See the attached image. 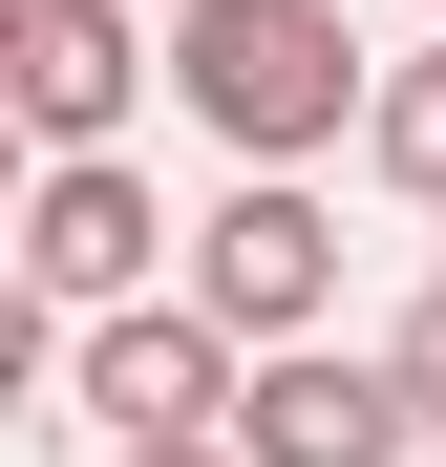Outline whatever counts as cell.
<instances>
[{"mask_svg":"<svg viewBox=\"0 0 446 467\" xmlns=\"http://www.w3.org/2000/svg\"><path fill=\"white\" fill-rule=\"evenodd\" d=\"M171 107L234 149V171H319V149H361V107H383V43H361L340 0H171Z\"/></svg>","mask_w":446,"mask_h":467,"instance_id":"6da1fadb","label":"cell"},{"mask_svg":"<svg viewBox=\"0 0 446 467\" xmlns=\"http://www.w3.org/2000/svg\"><path fill=\"white\" fill-rule=\"evenodd\" d=\"M234 404H255V340L213 319V297L86 319V382H64V425H107V446H234Z\"/></svg>","mask_w":446,"mask_h":467,"instance_id":"7a4b0ae2","label":"cell"},{"mask_svg":"<svg viewBox=\"0 0 446 467\" xmlns=\"http://www.w3.org/2000/svg\"><path fill=\"white\" fill-rule=\"evenodd\" d=\"M22 297H64V319L192 297V255H171V192H149L128 149H43V171H22Z\"/></svg>","mask_w":446,"mask_h":467,"instance_id":"3957f363","label":"cell"},{"mask_svg":"<svg viewBox=\"0 0 446 467\" xmlns=\"http://www.w3.org/2000/svg\"><path fill=\"white\" fill-rule=\"evenodd\" d=\"M192 297H213L255 361H276V340H340V213L297 192V171H234V192L192 213Z\"/></svg>","mask_w":446,"mask_h":467,"instance_id":"277c9868","label":"cell"},{"mask_svg":"<svg viewBox=\"0 0 446 467\" xmlns=\"http://www.w3.org/2000/svg\"><path fill=\"white\" fill-rule=\"evenodd\" d=\"M149 86H171V22H128V0H0V107H22V149H128Z\"/></svg>","mask_w":446,"mask_h":467,"instance_id":"5b68a950","label":"cell"},{"mask_svg":"<svg viewBox=\"0 0 446 467\" xmlns=\"http://www.w3.org/2000/svg\"><path fill=\"white\" fill-rule=\"evenodd\" d=\"M234 467H425V382L361 340H276L234 404Z\"/></svg>","mask_w":446,"mask_h":467,"instance_id":"8992f818","label":"cell"},{"mask_svg":"<svg viewBox=\"0 0 446 467\" xmlns=\"http://www.w3.org/2000/svg\"><path fill=\"white\" fill-rule=\"evenodd\" d=\"M361 171H383L404 213H446V22L383 64V107H361Z\"/></svg>","mask_w":446,"mask_h":467,"instance_id":"52a82bcc","label":"cell"},{"mask_svg":"<svg viewBox=\"0 0 446 467\" xmlns=\"http://www.w3.org/2000/svg\"><path fill=\"white\" fill-rule=\"evenodd\" d=\"M383 361H404V382H425V425H446V276H425V297H404V340H383Z\"/></svg>","mask_w":446,"mask_h":467,"instance_id":"ba28073f","label":"cell"},{"mask_svg":"<svg viewBox=\"0 0 446 467\" xmlns=\"http://www.w3.org/2000/svg\"><path fill=\"white\" fill-rule=\"evenodd\" d=\"M107 467H234V446H107Z\"/></svg>","mask_w":446,"mask_h":467,"instance_id":"9c48e42d","label":"cell"},{"mask_svg":"<svg viewBox=\"0 0 446 467\" xmlns=\"http://www.w3.org/2000/svg\"><path fill=\"white\" fill-rule=\"evenodd\" d=\"M425 22H446V0H425Z\"/></svg>","mask_w":446,"mask_h":467,"instance_id":"30bf717a","label":"cell"}]
</instances>
